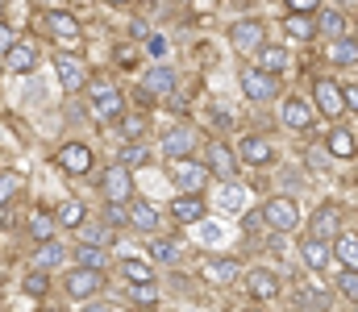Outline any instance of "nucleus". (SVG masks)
Masks as SVG:
<instances>
[{"instance_id": "nucleus-1", "label": "nucleus", "mask_w": 358, "mask_h": 312, "mask_svg": "<svg viewBox=\"0 0 358 312\" xmlns=\"http://www.w3.org/2000/svg\"><path fill=\"white\" fill-rule=\"evenodd\" d=\"M88 112L100 125H117L125 112H129V96L113 84V75H96L88 80Z\"/></svg>"}, {"instance_id": "nucleus-2", "label": "nucleus", "mask_w": 358, "mask_h": 312, "mask_svg": "<svg viewBox=\"0 0 358 312\" xmlns=\"http://www.w3.org/2000/svg\"><path fill=\"white\" fill-rule=\"evenodd\" d=\"M50 163L67 175V179H84V175H92L96 171V150H92L88 142H63L55 154H50Z\"/></svg>"}, {"instance_id": "nucleus-3", "label": "nucleus", "mask_w": 358, "mask_h": 312, "mask_svg": "<svg viewBox=\"0 0 358 312\" xmlns=\"http://www.w3.org/2000/svg\"><path fill=\"white\" fill-rule=\"evenodd\" d=\"M200 163L208 167V175L221 184V179H238V150L225 142V138H208L204 146H200Z\"/></svg>"}, {"instance_id": "nucleus-4", "label": "nucleus", "mask_w": 358, "mask_h": 312, "mask_svg": "<svg viewBox=\"0 0 358 312\" xmlns=\"http://www.w3.org/2000/svg\"><path fill=\"white\" fill-rule=\"evenodd\" d=\"M104 288H108V275H104V271H92V267H71V271L63 275V296L76 300V304L96 300Z\"/></svg>"}, {"instance_id": "nucleus-5", "label": "nucleus", "mask_w": 358, "mask_h": 312, "mask_svg": "<svg viewBox=\"0 0 358 312\" xmlns=\"http://www.w3.org/2000/svg\"><path fill=\"white\" fill-rule=\"evenodd\" d=\"M100 196H104V205H129L134 196H138V188H134V171L129 167H121L117 158L100 171Z\"/></svg>"}, {"instance_id": "nucleus-6", "label": "nucleus", "mask_w": 358, "mask_h": 312, "mask_svg": "<svg viewBox=\"0 0 358 312\" xmlns=\"http://www.w3.org/2000/svg\"><path fill=\"white\" fill-rule=\"evenodd\" d=\"M229 46H234V54L255 59V54L267 46V25H263L259 17H242V21H234V25H229Z\"/></svg>"}, {"instance_id": "nucleus-7", "label": "nucleus", "mask_w": 358, "mask_h": 312, "mask_svg": "<svg viewBox=\"0 0 358 312\" xmlns=\"http://www.w3.org/2000/svg\"><path fill=\"white\" fill-rule=\"evenodd\" d=\"M159 146H163V154H167V158H196L204 142H200V129H196L192 121H176V125L163 133V142H159Z\"/></svg>"}, {"instance_id": "nucleus-8", "label": "nucleus", "mask_w": 358, "mask_h": 312, "mask_svg": "<svg viewBox=\"0 0 358 312\" xmlns=\"http://www.w3.org/2000/svg\"><path fill=\"white\" fill-rule=\"evenodd\" d=\"M238 84H242V96L250 104H271V101H279V80L275 75H267L263 67H242L238 71Z\"/></svg>"}, {"instance_id": "nucleus-9", "label": "nucleus", "mask_w": 358, "mask_h": 312, "mask_svg": "<svg viewBox=\"0 0 358 312\" xmlns=\"http://www.w3.org/2000/svg\"><path fill=\"white\" fill-rule=\"evenodd\" d=\"M42 29H46V38H55V42H63V46H80V42H84V25H80V17L67 13V8H46Z\"/></svg>"}, {"instance_id": "nucleus-10", "label": "nucleus", "mask_w": 358, "mask_h": 312, "mask_svg": "<svg viewBox=\"0 0 358 312\" xmlns=\"http://www.w3.org/2000/svg\"><path fill=\"white\" fill-rule=\"evenodd\" d=\"M167 179L176 184V192H204L213 175H208V167H204L200 158H171Z\"/></svg>"}, {"instance_id": "nucleus-11", "label": "nucleus", "mask_w": 358, "mask_h": 312, "mask_svg": "<svg viewBox=\"0 0 358 312\" xmlns=\"http://www.w3.org/2000/svg\"><path fill=\"white\" fill-rule=\"evenodd\" d=\"M55 75H59V84H63V92L67 96H76V92H84L92 80V67L80 59V54H71V50H63V54H55Z\"/></svg>"}, {"instance_id": "nucleus-12", "label": "nucleus", "mask_w": 358, "mask_h": 312, "mask_svg": "<svg viewBox=\"0 0 358 312\" xmlns=\"http://www.w3.org/2000/svg\"><path fill=\"white\" fill-rule=\"evenodd\" d=\"M259 216H263V225H271L275 233H296V225H300V205H296L292 196H267Z\"/></svg>"}, {"instance_id": "nucleus-13", "label": "nucleus", "mask_w": 358, "mask_h": 312, "mask_svg": "<svg viewBox=\"0 0 358 312\" xmlns=\"http://www.w3.org/2000/svg\"><path fill=\"white\" fill-rule=\"evenodd\" d=\"M200 279H204L208 288H234V283L242 279V262H238L234 254H208V258L200 262Z\"/></svg>"}, {"instance_id": "nucleus-14", "label": "nucleus", "mask_w": 358, "mask_h": 312, "mask_svg": "<svg viewBox=\"0 0 358 312\" xmlns=\"http://www.w3.org/2000/svg\"><path fill=\"white\" fill-rule=\"evenodd\" d=\"M313 108H317V117L342 121V117H346V96H342V84H338V80H329V75H321V80L313 84Z\"/></svg>"}, {"instance_id": "nucleus-15", "label": "nucleus", "mask_w": 358, "mask_h": 312, "mask_svg": "<svg viewBox=\"0 0 358 312\" xmlns=\"http://www.w3.org/2000/svg\"><path fill=\"white\" fill-rule=\"evenodd\" d=\"M234 150H238V163L242 167H259V171L275 167V146H271V138H263V133H246Z\"/></svg>"}, {"instance_id": "nucleus-16", "label": "nucleus", "mask_w": 358, "mask_h": 312, "mask_svg": "<svg viewBox=\"0 0 358 312\" xmlns=\"http://www.w3.org/2000/svg\"><path fill=\"white\" fill-rule=\"evenodd\" d=\"M125 225H129V229H138L142 237H155V233H163V212L150 205V200L134 196V200L125 205Z\"/></svg>"}, {"instance_id": "nucleus-17", "label": "nucleus", "mask_w": 358, "mask_h": 312, "mask_svg": "<svg viewBox=\"0 0 358 312\" xmlns=\"http://www.w3.org/2000/svg\"><path fill=\"white\" fill-rule=\"evenodd\" d=\"M342 229H346V208L338 205V200H325V205L313 212V221H308V233L313 237H325V242H334Z\"/></svg>"}, {"instance_id": "nucleus-18", "label": "nucleus", "mask_w": 358, "mask_h": 312, "mask_svg": "<svg viewBox=\"0 0 358 312\" xmlns=\"http://www.w3.org/2000/svg\"><path fill=\"white\" fill-rule=\"evenodd\" d=\"M71 258V250L59 242V237H50V242H34V250H29V271H46V275H55V267H63Z\"/></svg>"}, {"instance_id": "nucleus-19", "label": "nucleus", "mask_w": 358, "mask_h": 312, "mask_svg": "<svg viewBox=\"0 0 358 312\" xmlns=\"http://www.w3.org/2000/svg\"><path fill=\"white\" fill-rule=\"evenodd\" d=\"M142 92H150L155 101H167L171 92L179 88V71L176 67H167V63H155V67H146V75H142V84H138Z\"/></svg>"}, {"instance_id": "nucleus-20", "label": "nucleus", "mask_w": 358, "mask_h": 312, "mask_svg": "<svg viewBox=\"0 0 358 312\" xmlns=\"http://www.w3.org/2000/svg\"><path fill=\"white\" fill-rule=\"evenodd\" d=\"M300 258H304V267H308L313 275H325V271L334 267V246H329L325 237L304 233V237H300Z\"/></svg>"}, {"instance_id": "nucleus-21", "label": "nucleus", "mask_w": 358, "mask_h": 312, "mask_svg": "<svg viewBox=\"0 0 358 312\" xmlns=\"http://www.w3.org/2000/svg\"><path fill=\"white\" fill-rule=\"evenodd\" d=\"M204 216H208L204 192H179L176 200H171V221L176 225H200Z\"/></svg>"}, {"instance_id": "nucleus-22", "label": "nucleus", "mask_w": 358, "mask_h": 312, "mask_svg": "<svg viewBox=\"0 0 358 312\" xmlns=\"http://www.w3.org/2000/svg\"><path fill=\"white\" fill-rule=\"evenodd\" d=\"M0 59H4V71H8V75H34V71H38V46H34V42H21V38H17Z\"/></svg>"}, {"instance_id": "nucleus-23", "label": "nucleus", "mask_w": 358, "mask_h": 312, "mask_svg": "<svg viewBox=\"0 0 358 312\" xmlns=\"http://www.w3.org/2000/svg\"><path fill=\"white\" fill-rule=\"evenodd\" d=\"M279 117H283V125L296 129V133H304V129L317 125V108H313V101H304V96H287V101L279 104Z\"/></svg>"}, {"instance_id": "nucleus-24", "label": "nucleus", "mask_w": 358, "mask_h": 312, "mask_svg": "<svg viewBox=\"0 0 358 312\" xmlns=\"http://www.w3.org/2000/svg\"><path fill=\"white\" fill-rule=\"evenodd\" d=\"M25 233H29V242H50V237H59V221H55V208L29 205V212H25Z\"/></svg>"}, {"instance_id": "nucleus-25", "label": "nucleus", "mask_w": 358, "mask_h": 312, "mask_svg": "<svg viewBox=\"0 0 358 312\" xmlns=\"http://www.w3.org/2000/svg\"><path fill=\"white\" fill-rule=\"evenodd\" d=\"M242 279H246L250 300H263V304H267V300H279V288H283V283H279L275 271H267V267H250Z\"/></svg>"}, {"instance_id": "nucleus-26", "label": "nucleus", "mask_w": 358, "mask_h": 312, "mask_svg": "<svg viewBox=\"0 0 358 312\" xmlns=\"http://www.w3.org/2000/svg\"><path fill=\"white\" fill-rule=\"evenodd\" d=\"M250 63H255V67H263V71H267V75H275V80H283V75L292 71V50H287L283 42H267V46H263Z\"/></svg>"}, {"instance_id": "nucleus-27", "label": "nucleus", "mask_w": 358, "mask_h": 312, "mask_svg": "<svg viewBox=\"0 0 358 312\" xmlns=\"http://www.w3.org/2000/svg\"><path fill=\"white\" fill-rule=\"evenodd\" d=\"M313 21H317V34L329 42V38H342L346 29H350V17H346V8H334V4H321L317 13H313Z\"/></svg>"}, {"instance_id": "nucleus-28", "label": "nucleus", "mask_w": 358, "mask_h": 312, "mask_svg": "<svg viewBox=\"0 0 358 312\" xmlns=\"http://www.w3.org/2000/svg\"><path fill=\"white\" fill-rule=\"evenodd\" d=\"M325 59H329L334 67H358V38L355 34L329 38V42H325Z\"/></svg>"}, {"instance_id": "nucleus-29", "label": "nucleus", "mask_w": 358, "mask_h": 312, "mask_svg": "<svg viewBox=\"0 0 358 312\" xmlns=\"http://www.w3.org/2000/svg\"><path fill=\"white\" fill-rule=\"evenodd\" d=\"M325 150H329L334 158H355L358 154V133L346 129V125H334V129L325 133Z\"/></svg>"}, {"instance_id": "nucleus-30", "label": "nucleus", "mask_w": 358, "mask_h": 312, "mask_svg": "<svg viewBox=\"0 0 358 312\" xmlns=\"http://www.w3.org/2000/svg\"><path fill=\"white\" fill-rule=\"evenodd\" d=\"M55 221H59V229H80L88 221V205L80 196H67V200L55 205Z\"/></svg>"}, {"instance_id": "nucleus-31", "label": "nucleus", "mask_w": 358, "mask_h": 312, "mask_svg": "<svg viewBox=\"0 0 358 312\" xmlns=\"http://www.w3.org/2000/svg\"><path fill=\"white\" fill-rule=\"evenodd\" d=\"M283 34H287L292 42H313V38H317L313 13H283Z\"/></svg>"}, {"instance_id": "nucleus-32", "label": "nucleus", "mask_w": 358, "mask_h": 312, "mask_svg": "<svg viewBox=\"0 0 358 312\" xmlns=\"http://www.w3.org/2000/svg\"><path fill=\"white\" fill-rule=\"evenodd\" d=\"M213 205L221 208V212H246V188L238 184V179H221V188H217V200Z\"/></svg>"}, {"instance_id": "nucleus-33", "label": "nucleus", "mask_w": 358, "mask_h": 312, "mask_svg": "<svg viewBox=\"0 0 358 312\" xmlns=\"http://www.w3.org/2000/svg\"><path fill=\"white\" fill-rule=\"evenodd\" d=\"M334 262H338V267H350V271H358V233L342 229V233L334 237Z\"/></svg>"}, {"instance_id": "nucleus-34", "label": "nucleus", "mask_w": 358, "mask_h": 312, "mask_svg": "<svg viewBox=\"0 0 358 312\" xmlns=\"http://www.w3.org/2000/svg\"><path fill=\"white\" fill-rule=\"evenodd\" d=\"M179 254H183L179 242H171L167 233H155V237H150V262H155V267H171V262H179Z\"/></svg>"}, {"instance_id": "nucleus-35", "label": "nucleus", "mask_w": 358, "mask_h": 312, "mask_svg": "<svg viewBox=\"0 0 358 312\" xmlns=\"http://www.w3.org/2000/svg\"><path fill=\"white\" fill-rule=\"evenodd\" d=\"M71 262H76V267H92V271H104V267H108V250L80 242V246L71 250Z\"/></svg>"}, {"instance_id": "nucleus-36", "label": "nucleus", "mask_w": 358, "mask_h": 312, "mask_svg": "<svg viewBox=\"0 0 358 312\" xmlns=\"http://www.w3.org/2000/svg\"><path fill=\"white\" fill-rule=\"evenodd\" d=\"M21 192H25V175L4 167V171H0V208L17 205V200H21Z\"/></svg>"}, {"instance_id": "nucleus-37", "label": "nucleus", "mask_w": 358, "mask_h": 312, "mask_svg": "<svg viewBox=\"0 0 358 312\" xmlns=\"http://www.w3.org/2000/svg\"><path fill=\"white\" fill-rule=\"evenodd\" d=\"M121 275H125V283H159L155 262H146V258H121Z\"/></svg>"}, {"instance_id": "nucleus-38", "label": "nucleus", "mask_w": 358, "mask_h": 312, "mask_svg": "<svg viewBox=\"0 0 358 312\" xmlns=\"http://www.w3.org/2000/svg\"><path fill=\"white\" fill-rule=\"evenodd\" d=\"M76 233H80V242H88V246H104V250H108L113 237H117V229H108L104 221H84Z\"/></svg>"}, {"instance_id": "nucleus-39", "label": "nucleus", "mask_w": 358, "mask_h": 312, "mask_svg": "<svg viewBox=\"0 0 358 312\" xmlns=\"http://www.w3.org/2000/svg\"><path fill=\"white\" fill-rule=\"evenodd\" d=\"M117 163L129 167V171H134V167H146V163H150V146H146V142H125V146L117 150Z\"/></svg>"}, {"instance_id": "nucleus-40", "label": "nucleus", "mask_w": 358, "mask_h": 312, "mask_svg": "<svg viewBox=\"0 0 358 312\" xmlns=\"http://www.w3.org/2000/svg\"><path fill=\"white\" fill-rule=\"evenodd\" d=\"M21 292L34 296V300L50 296V275H46V271H25V275H21Z\"/></svg>"}, {"instance_id": "nucleus-41", "label": "nucleus", "mask_w": 358, "mask_h": 312, "mask_svg": "<svg viewBox=\"0 0 358 312\" xmlns=\"http://www.w3.org/2000/svg\"><path fill=\"white\" fill-rule=\"evenodd\" d=\"M117 129H121L125 142H142V133H146V112H125V117L117 121Z\"/></svg>"}, {"instance_id": "nucleus-42", "label": "nucleus", "mask_w": 358, "mask_h": 312, "mask_svg": "<svg viewBox=\"0 0 358 312\" xmlns=\"http://www.w3.org/2000/svg\"><path fill=\"white\" fill-rule=\"evenodd\" d=\"M129 300L138 309H155L159 304V283H129Z\"/></svg>"}, {"instance_id": "nucleus-43", "label": "nucleus", "mask_w": 358, "mask_h": 312, "mask_svg": "<svg viewBox=\"0 0 358 312\" xmlns=\"http://www.w3.org/2000/svg\"><path fill=\"white\" fill-rule=\"evenodd\" d=\"M113 59H117V67H121V71H134V67L142 63V50H138L134 42H125V46H117V50H113Z\"/></svg>"}, {"instance_id": "nucleus-44", "label": "nucleus", "mask_w": 358, "mask_h": 312, "mask_svg": "<svg viewBox=\"0 0 358 312\" xmlns=\"http://www.w3.org/2000/svg\"><path fill=\"white\" fill-rule=\"evenodd\" d=\"M338 292H342V300H350V304H358V271H350V267H342V275H338Z\"/></svg>"}, {"instance_id": "nucleus-45", "label": "nucleus", "mask_w": 358, "mask_h": 312, "mask_svg": "<svg viewBox=\"0 0 358 312\" xmlns=\"http://www.w3.org/2000/svg\"><path fill=\"white\" fill-rule=\"evenodd\" d=\"M104 225L108 229H125V205H104Z\"/></svg>"}, {"instance_id": "nucleus-46", "label": "nucleus", "mask_w": 358, "mask_h": 312, "mask_svg": "<svg viewBox=\"0 0 358 312\" xmlns=\"http://www.w3.org/2000/svg\"><path fill=\"white\" fill-rule=\"evenodd\" d=\"M287 4V13H317L321 8V0H283Z\"/></svg>"}, {"instance_id": "nucleus-47", "label": "nucleus", "mask_w": 358, "mask_h": 312, "mask_svg": "<svg viewBox=\"0 0 358 312\" xmlns=\"http://www.w3.org/2000/svg\"><path fill=\"white\" fill-rule=\"evenodd\" d=\"M13 42H17V29H13L8 21H0V54H4V50H8Z\"/></svg>"}, {"instance_id": "nucleus-48", "label": "nucleus", "mask_w": 358, "mask_h": 312, "mask_svg": "<svg viewBox=\"0 0 358 312\" xmlns=\"http://www.w3.org/2000/svg\"><path fill=\"white\" fill-rule=\"evenodd\" d=\"M80 312H113V304L96 296V300H84V304H80Z\"/></svg>"}, {"instance_id": "nucleus-49", "label": "nucleus", "mask_w": 358, "mask_h": 312, "mask_svg": "<svg viewBox=\"0 0 358 312\" xmlns=\"http://www.w3.org/2000/svg\"><path fill=\"white\" fill-rule=\"evenodd\" d=\"M342 96H346V112H358V88L350 84V88H342Z\"/></svg>"}, {"instance_id": "nucleus-50", "label": "nucleus", "mask_w": 358, "mask_h": 312, "mask_svg": "<svg viewBox=\"0 0 358 312\" xmlns=\"http://www.w3.org/2000/svg\"><path fill=\"white\" fill-rule=\"evenodd\" d=\"M213 125H217V129H229V125H234V117H229V112H221V108H217V112H213Z\"/></svg>"}, {"instance_id": "nucleus-51", "label": "nucleus", "mask_w": 358, "mask_h": 312, "mask_svg": "<svg viewBox=\"0 0 358 312\" xmlns=\"http://www.w3.org/2000/svg\"><path fill=\"white\" fill-rule=\"evenodd\" d=\"M34 4H42V8H59L63 0H34Z\"/></svg>"}, {"instance_id": "nucleus-52", "label": "nucleus", "mask_w": 358, "mask_h": 312, "mask_svg": "<svg viewBox=\"0 0 358 312\" xmlns=\"http://www.w3.org/2000/svg\"><path fill=\"white\" fill-rule=\"evenodd\" d=\"M104 4H113V8H125V4H129V0H104Z\"/></svg>"}, {"instance_id": "nucleus-53", "label": "nucleus", "mask_w": 358, "mask_h": 312, "mask_svg": "<svg viewBox=\"0 0 358 312\" xmlns=\"http://www.w3.org/2000/svg\"><path fill=\"white\" fill-rule=\"evenodd\" d=\"M4 8H8V4H4V0H0V21H4Z\"/></svg>"}, {"instance_id": "nucleus-54", "label": "nucleus", "mask_w": 358, "mask_h": 312, "mask_svg": "<svg viewBox=\"0 0 358 312\" xmlns=\"http://www.w3.org/2000/svg\"><path fill=\"white\" fill-rule=\"evenodd\" d=\"M71 4H88V0H71Z\"/></svg>"}, {"instance_id": "nucleus-55", "label": "nucleus", "mask_w": 358, "mask_h": 312, "mask_svg": "<svg viewBox=\"0 0 358 312\" xmlns=\"http://www.w3.org/2000/svg\"><path fill=\"white\" fill-rule=\"evenodd\" d=\"M0 133H4V121H0Z\"/></svg>"}, {"instance_id": "nucleus-56", "label": "nucleus", "mask_w": 358, "mask_h": 312, "mask_svg": "<svg viewBox=\"0 0 358 312\" xmlns=\"http://www.w3.org/2000/svg\"><path fill=\"white\" fill-rule=\"evenodd\" d=\"M250 312H263V309H250Z\"/></svg>"}, {"instance_id": "nucleus-57", "label": "nucleus", "mask_w": 358, "mask_h": 312, "mask_svg": "<svg viewBox=\"0 0 358 312\" xmlns=\"http://www.w3.org/2000/svg\"><path fill=\"white\" fill-rule=\"evenodd\" d=\"M179 4H187V0H179Z\"/></svg>"}, {"instance_id": "nucleus-58", "label": "nucleus", "mask_w": 358, "mask_h": 312, "mask_svg": "<svg viewBox=\"0 0 358 312\" xmlns=\"http://www.w3.org/2000/svg\"><path fill=\"white\" fill-rule=\"evenodd\" d=\"M0 171H4V167H0Z\"/></svg>"}]
</instances>
